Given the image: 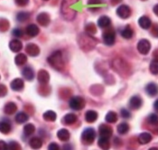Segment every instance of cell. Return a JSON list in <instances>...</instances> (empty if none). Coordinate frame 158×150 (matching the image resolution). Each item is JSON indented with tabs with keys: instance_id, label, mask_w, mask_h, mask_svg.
I'll return each instance as SVG.
<instances>
[{
	"instance_id": "23",
	"label": "cell",
	"mask_w": 158,
	"mask_h": 150,
	"mask_svg": "<svg viewBox=\"0 0 158 150\" xmlns=\"http://www.w3.org/2000/svg\"><path fill=\"white\" fill-rule=\"evenodd\" d=\"M16 110H17V107H16V105L14 102H8V103H6V106H5V108H4L5 113H6L8 115L14 114V113L16 111Z\"/></svg>"
},
{
	"instance_id": "18",
	"label": "cell",
	"mask_w": 158,
	"mask_h": 150,
	"mask_svg": "<svg viewBox=\"0 0 158 150\" xmlns=\"http://www.w3.org/2000/svg\"><path fill=\"white\" fill-rule=\"evenodd\" d=\"M29 145H30V147H31L33 149H39V148H41L42 146H43V141H42L41 138L35 137V138L30 139Z\"/></svg>"
},
{
	"instance_id": "7",
	"label": "cell",
	"mask_w": 158,
	"mask_h": 150,
	"mask_svg": "<svg viewBox=\"0 0 158 150\" xmlns=\"http://www.w3.org/2000/svg\"><path fill=\"white\" fill-rule=\"evenodd\" d=\"M98 131H99L100 137H104V138H109L112 136V133H113V130H112V128L110 127V126H107L105 125V124H102V125L99 126Z\"/></svg>"
},
{
	"instance_id": "25",
	"label": "cell",
	"mask_w": 158,
	"mask_h": 150,
	"mask_svg": "<svg viewBox=\"0 0 158 150\" xmlns=\"http://www.w3.org/2000/svg\"><path fill=\"white\" fill-rule=\"evenodd\" d=\"M43 117H44V120L49 121V122H53V121H55V120H56V118H57L56 113L54 112V111H52V110H48V111L44 112Z\"/></svg>"
},
{
	"instance_id": "21",
	"label": "cell",
	"mask_w": 158,
	"mask_h": 150,
	"mask_svg": "<svg viewBox=\"0 0 158 150\" xmlns=\"http://www.w3.org/2000/svg\"><path fill=\"white\" fill-rule=\"evenodd\" d=\"M110 23H111V20H110V17H108L107 15H102L98 20V25L101 28H106V27L110 26Z\"/></svg>"
},
{
	"instance_id": "48",
	"label": "cell",
	"mask_w": 158,
	"mask_h": 150,
	"mask_svg": "<svg viewBox=\"0 0 158 150\" xmlns=\"http://www.w3.org/2000/svg\"><path fill=\"white\" fill-rule=\"evenodd\" d=\"M154 108H155L156 110H158V100H156L155 101V103H154Z\"/></svg>"
},
{
	"instance_id": "43",
	"label": "cell",
	"mask_w": 158,
	"mask_h": 150,
	"mask_svg": "<svg viewBox=\"0 0 158 150\" xmlns=\"http://www.w3.org/2000/svg\"><path fill=\"white\" fill-rule=\"evenodd\" d=\"M48 150H60V147H59L58 144H56V143L53 142V143H51L49 145Z\"/></svg>"
},
{
	"instance_id": "49",
	"label": "cell",
	"mask_w": 158,
	"mask_h": 150,
	"mask_svg": "<svg viewBox=\"0 0 158 150\" xmlns=\"http://www.w3.org/2000/svg\"><path fill=\"white\" fill-rule=\"evenodd\" d=\"M119 2H121V0H112V4L113 5H116V4H118Z\"/></svg>"
},
{
	"instance_id": "24",
	"label": "cell",
	"mask_w": 158,
	"mask_h": 150,
	"mask_svg": "<svg viewBox=\"0 0 158 150\" xmlns=\"http://www.w3.org/2000/svg\"><path fill=\"white\" fill-rule=\"evenodd\" d=\"M11 131V125L8 121H0V132L3 134H8Z\"/></svg>"
},
{
	"instance_id": "5",
	"label": "cell",
	"mask_w": 158,
	"mask_h": 150,
	"mask_svg": "<svg viewBox=\"0 0 158 150\" xmlns=\"http://www.w3.org/2000/svg\"><path fill=\"white\" fill-rule=\"evenodd\" d=\"M117 15L123 19H127L131 15V9L128 6L121 5L118 7L117 9Z\"/></svg>"
},
{
	"instance_id": "16",
	"label": "cell",
	"mask_w": 158,
	"mask_h": 150,
	"mask_svg": "<svg viewBox=\"0 0 158 150\" xmlns=\"http://www.w3.org/2000/svg\"><path fill=\"white\" fill-rule=\"evenodd\" d=\"M98 145L100 148H102L103 150H109L110 148V138L100 137L98 141Z\"/></svg>"
},
{
	"instance_id": "41",
	"label": "cell",
	"mask_w": 158,
	"mask_h": 150,
	"mask_svg": "<svg viewBox=\"0 0 158 150\" xmlns=\"http://www.w3.org/2000/svg\"><path fill=\"white\" fill-rule=\"evenodd\" d=\"M8 148L10 150H20V147H19V145L16 142H11L9 144V148Z\"/></svg>"
},
{
	"instance_id": "19",
	"label": "cell",
	"mask_w": 158,
	"mask_h": 150,
	"mask_svg": "<svg viewBox=\"0 0 158 150\" xmlns=\"http://www.w3.org/2000/svg\"><path fill=\"white\" fill-rule=\"evenodd\" d=\"M138 24L143 29H148L151 26V25H152V22H151L149 17H147V16H141L138 19Z\"/></svg>"
},
{
	"instance_id": "17",
	"label": "cell",
	"mask_w": 158,
	"mask_h": 150,
	"mask_svg": "<svg viewBox=\"0 0 158 150\" xmlns=\"http://www.w3.org/2000/svg\"><path fill=\"white\" fill-rule=\"evenodd\" d=\"M152 140V136L150 133H147V132H144V133H141L138 137V142L141 144V145H146L148 144L150 141Z\"/></svg>"
},
{
	"instance_id": "50",
	"label": "cell",
	"mask_w": 158,
	"mask_h": 150,
	"mask_svg": "<svg viewBox=\"0 0 158 150\" xmlns=\"http://www.w3.org/2000/svg\"><path fill=\"white\" fill-rule=\"evenodd\" d=\"M149 150H158L157 148H151Z\"/></svg>"
},
{
	"instance_id": "42",
	"label": "cell",
	"mask_w": 158,
	"mask_h": 150,
	"mask_svg": "<svg viewBox=\"0 0 158 150\" xmlns=\"http://www.w3.org/2000/svg\"><path fill=\"white\" fill-rule=\"evenodd\" d=\"M7 93V89L5 85L0 84V97H4Z\"/></svg>"
},
{
	"instance_id": "39",
	"label": "cell",
	"mask_w": 158,
	"mask_h": 150,
	"mask_svg": "<svg viewBox=\"0 0 158 150\" xmlns=\"http://www.w3.org/2000/svg\"><path fill=\"white\" fill-rule=\"evenodd\" d=\"M121 116L124 119H129V118L131 117V113L129 112L127 110H126V109H122Z\"/></svg>"
},
{
	"instance_id": "29",
	"label": "cell",
	"mask_w": 158,
	"mask_h": 150,
	"mask_svg": "<svg viewBox=\"0 0 158 150\" xmlns=\"http://www.w3.org/2000/svg\"><path fill=\"white\" fill-rule=\"evenodd\" d=\"M77 121V116L73 113H69L64 117V122L68 125H72Z\"/></svg>"
},
{
	"instance_id": "45",
	"label": "cell",
	"mask_w": 158,
	"mask_h": 150,
	"mask_svg": "<svg viewBox=\"0 0 158 150\" xmlns=\"http://www.w3.org/2000/svg\"><path fill=\"white\" fill-rule=\"evenodd\" d=\"M0 150H8V147L6 142L0 141Z\"/></svg>"
},
{
	"instance_id": "26",
	"label": "cell",
	"mask_w": 158,
	"mask_h": 150,
	"mask_svg": "<svg viewBox=\"0 0 158 150\" xmlns=\"http://www.w3.org/2000/svg\"><path fill=\"white\" fill-rule=\"evenodd\" d=\"M23 75L27 81H32L35 77V73L30 67H25L23 70Z\"/></svg>"
},
{
	"instance_id": "11",
	"label": "cell",
	"mask_w": 158,
	"mask_h": 150,
	"mask_svg": "<svg viewBox=\"0 0 158 150\" xmlns=\"http://www.w3.org/2000/svg\"><path fill=\"white\" fill-rule=\"evenodd\" d=\"M37 22L43 26H47L50 24V16L47 13H41L36 18Z\"/></svg>"
},
{
	"instance_id": "8",
	"label": "cell",
	"mask_w": 158,
	"mask_h": 150,
	"mask_svg": "<svg viewBox=\"0 0 158 150\" xmlns=\"http://www.w3.org/2000/svg\"><path fill=\"white\" fill-rule=\"evenodd\" d=\"M143 100L139 96H133L129 100V106L132 110H138L142 106Z\"/></svg>"
},
{
	"instance_id": "1",
	"label": "cell",
	"mask_w": 158,
	"mask_h": 150,
	"mask_svg": "<svg viewBox=\"0 0 158 150\" xmlns=\"http://www.w3.org/2000/svg\"><path fill=\"white\" fill-rule=\"evenodd\" d=\"M48 63L51 66H52L56 70H62L64 67V63L62 61V54L61 51H56L48 58Z\"/></svg>"
},
{
	"instance_id": "4",
	"label": "cell",
	"mask_w": 158,
	"mask_h": 150,
	"mask_svg": "<svg viewBox=\"0 0 158 150\" xmlns=\"http://www.w3.org/2000/svg\"><path fill=\"white\" fill-rule=\"evenodd\" d=\"M151 49V44L148 40L146 39H142L138 42L137 44V50L141 53L146 55L149 52V51Z\"/></svg>"
},
{
	"instance_id": "10",
	"label": "cell",
	"mask_w": 158,
	"mask_h": 150,
	"mask_svg": "<svg viewBox=\"0 0 158 150\" xmlns=\"http://www.w3.org/2000/svg\"><path fill=\"white\" fill-rule=\"evenodd\" d=\"M25 52L30 56H37L40 52V49L35 44H28L25 47Z\"/></svg>"
},
{
	"instance_id": "14",
	"label": "cell",
	"mask_w": 158,
	"mask_h": 150,
	"mask_svg": "<svg viewBox=\"0 0 158 150\" xmlns=\"http://www.w3.org/2000/svg\"><path fill=\"white\" fill-rule=\"evenodd\" d=\"M38 81L42 84H46L49 82V80H50V76H49V73L44 71V70H41L39 71L38 73Z\"/></svg>"
},
{
	"instance_id": "30",
	"label": "cell",
	"mask_w": 158,
	"mask_h": 150,
	"mask_svg": "<svg viewBox=\"0 0 158 150\" xmlns=\"http://www.w3.org/2000/svg\"><path fill=\"white\" fill-rule=\"evenodd\" d=\"M105 119H106V121L109 122V123H115L118 120V115H117V113L114 112V111H110L106 115Z\"/></svg>"
},
{
	"instance_id": "32",
	"label": "cell",
	"mask_w": 158,
	"mask_h": 150,
	"mask_svg": "<svg viewBox=\"0 0 158 150\" xmlns=\"http://www.w3.org/2000/svg\"><path fill=\"white\" fill-rule=\"evenodd\" d=\"M26 61H27V57L24 53H19L15 58V62L17 65H23L26 63Z\"/></svg>"
},
{
	"instance_id": "15",
	"label": "cell",
	"mask_w": 158,
	"mask_h": 150,
	"mask_svg": "<svg viewBox=\"0 0 158 150\" xmlns=\"http://www.w3.org/2000/svg\"><path fill=\"white\" fill-rule=\"evenodd\" d=\"M39 32H40L39 27L35 24H31V25H29L26 27V34L31 37L36 36L37 35L39 34Z\"/></svg>"
},
{
	"instance_id": "13",
	"label": "cell",
	"mask_w": 158,
	"mask_h": 150,
	"mask_svg": "<svg viewBox=\"0 0 158 150\" xmlns=\"http://www.w3.org/2000/svg\"><path fill=\"white\" fill-rule=\"evenodd\" d=\"M10 86L12 88V90H15V91H20L23 90V88L24 86V81L22 79H19V78H16L10 84Z\"/></svg>"
},
{
	"instance_id": "35",
	"label": "cell",
	"mask_w": 158,
	"mask_h": 150,
	"mask_svg": "<svg viewBox=\"0 0 158 150\" xmlns=\"http://www.w3.org/2000/svg\"><path fill=\"white\" fill-rule=\"evenodd\" d=\"M30 16V14L27 12H20L17 14L16 15V19L19 21V22H24L26 21Z\"/></svg>"
},
{
	"instance_id": "44",
	"label": "cell",
	"mask_w": 158,
	"mask_h": 150,
	"mask_svg": "<svg viewBox=\"0 0 158 150\" xmlns=\"http://www.w3.org/2000/svg\"><path fill=\"white\" fill-rule=\"evenodd\" d=\"M16 5L19 6H24L28 4L29 0H15Z\"/></svg>"
},
{
	"instance_id": "38",
	"label": "cell",
	"mask_w": 158,
	"mask_h": 150,
	"mask_svg": "<svg viewBox=\"0 0 158 150\" xmlns=\"http://www.w3.org/2000/svg\"><path fill=\"white\" fill-rule=\"evenodd\" d=\"M13 35L15 37H21L23 36V31L19 28H15L13 30Z\"/></svg>"
},
{
	"instance_id": "20",
	"label": "cell",
	"mask_w": 158,
	"mask_h": 150,
	"mask_svg": "<svg viewBox=\"0 0 158 150\" xmlns=\"http://www.w3.org/2000/svg\"><path fill=\"white\" fill-rule=\"evenodd\" d=\"M85 119L86 121L89 123H93L97 120L98 119V113L94 110H88L85 113Z\"/></svg>"
},
{
	"instance_id": "28",
	"label": "cell",
	"mask_w": 158,
	"mask_h": 150,
	"mask_svg": "<svg viewBox=\"0 0 158 150\" xmlns=\"http://www.w3.org/2000/svg\"><path fill=\"white\" fill-rule=\"evenodd\" d=\"M28 120V115L24 112H19L15 116V121L18 124H23Z\"/></svg>"
},
{
	"instance_id": "12",
	"label": "cell",
	"mask_w": 158,
	"mask_h": 150,
	"mask_svg": "<svg viewBox=\"0 0 158 150\" xmlns=\"http://www.w3.org/2000/svg\"><path fill=\"white\" fill-rule=\"evenodd\" d=\"M9 48L14 52H18L22 50L23 44H22L21 41H19L17 39H14L9 43Z\"/></svg>"
},
{
	"instance_id": "40",
	"label": "cell",
	"mask_w": 158,
	"mask_h": 150,
	"mask_svg": "<svg viewBox=\"0 0 158 150\" xmlns=\"http://www.w3.org/2000/svg\"><path fill=\"white\" fill-rule=\"evenodd\" d=\"M86 30H87L88 33H93V34L96 33V27L93 25V24H89V25H87Z\"/></svg>"
},
{
	"instance_id": "22",
	"label": "cell",
	"mask_w": 158,
	"mask_h": 150,
	"mask_svg": "<svg viewBox=\"0 0 158 150\" xmlns=\"http://www.w3.org/2000/svg\"><path fill=\"white\" fill-rule=\"evenodd\" d=\"M57 137L61 141H68L70 139V132L65 128H61L57 132Z\"/></svg>"
},
{
	"instance_id": "3",
	"label": "cell",
	"mask_w": 158,
	"mask_h": 150,
	"mask_svg": "<svg viewBox=\"0 0 158 150\" xmlns=\"http://www.w3.org/2000/svg\"><path fill=\"white\" fill-rule=\"evenodd\" d=\"M69 106H70V108L72 110H81V109L84 108L85 101H84V100L81 97L75 96V97H73L70 100V101H69Z\"/></svg>"
},
{
	"instance_id": "53",
	"label": "cell",
	"mask_w": 158,
	"mask_h": 150,
	"mask_svg": "<svg viewBox=\"0 0 158 150\" xmlns=\"http://www.w3.org/2000/svg\"><path fill=\"white\" fill-rule=\"evenodd\" d=\"M157 35H158V31H157Z\"/></svg>"
},
{
	"instance_id": "33",
	"label": "cell",
	"mask_w": 158,
	"mask_h": 150,
	"mask_svg": "<svg viewBox=\"0 0 158 150\" xmlns=\"http://www.w3.org/2000/svg\"><path fill=\"white\" fill-rule=\"evenodd\" d=\"M35 131V126L31 123L29 124H26V125L24 127V132L25 134V136H30L32 134H34V132Z\"/></svg>"
},
{
	"instance_id": "51",
	"label": "cell",
	"mask_w": 158,
	"mask_h": 150,
	"mask_svg": "<svg viewBox=\"0 0 158 150\" xmlns=\"http://www.w3.org/2000/svg\"><path fill=\"white\" fill-rule=\"evenodd\" d=\"M142 1H146V0H142Z\"/></svg>"
},
{
	"instance_id": "27",
	"label": "cell",
	"mask_w": 158,
	"mask_h": 150,
	"mask_svg": "<svg viewBox=\"0 0 158 150\" xmlns=\"http://www.w3.org/2000/svg\"><path fill=\"white\" fill-rule=\"evenodd\" d=\"M133 34H134L133 29H132L130 26L125 27V28L121 31L122 37H124L125 39H130V38L133 36Z\"/></svg>"
},
{
	"instance_id": "6",
	"label": "cell",
	"mask_w": 158,
	"mask_h": 150,
	"mask_svg": "<svg viewBox=\"0 0 158 150\" xmlns=\"http://www.w3.org/2000/svg\"><path fill=\"white\" fill-rule=\"evenodd\" d=\"M115 32L110 29V30H107L106 32H104L103 34V41L107 45H113L115 44Z\"/></svg>"
},
{
	"instance_id": "36",
	"label": "cell",
	"mask_w": 158,
	"mask_h": 150,
	"mask_svg": "<svg viewBox=\"0 0 158 150\" xmlns=\"http://www.w3.org/2000/svg\"><path fill=\"white\" fill-rule=\"evenodd\" d=\"M148 121L152 125H158V117L156 114H151L148 117Z\"/></svg>"
},
{
	"instance_id": "52",
	"label": "cell",
	"mask_w": 158,
	"mask_h": 150,
	"mask_svg": "<svg viewBox=\"0 0 158 150\" xmlns=\"http://www.w3.org/2000/svg\"><path fill=\"white\" fill-rule=\"evenodd\" d=\"M44 1H47V0H44Z\"/></svg>"
},
{
	"instance_id": "37",
	"label": "cell",
	"mask_w": 158,
	"mask_h": 150,
	"mask_svg": "<svg viewBox=\"0 0 158 150\" xmlns=\"http://www.w3.org/2000/svg\"><path fill=\"white\" fill-rule=\"evenodd\" d=\"M9 27V23L6 19H1L0 20V31H6Z\"/></svg>"
},
{
	"instance_id": "2",
	"label": "cell",
	"mask_w": 158,
	"mask_h": 150,
	"mask_svg": "<svg viewBox=\"0 0 158 150\" xmlns=\"http://www.w3.org/2000/svg\"><path fill=\"white\" fill-rule=\"evenodd\" d=\"M96 138V131L92 127H88L83 130L81 134V140L86 145H90L93 143Z\"/></svg>"
},
{
	"instance_id": "34",
	"label": "cell",
	"mask_w": 158,
	"mask_h": 150,
	"mask_svg": "<svg viewBox=\"0 0 158 150\" xmlns=\"http://www.w3.org/2000/svg\"><path fill=\"white\" fill-rule=\"evenodd\" d=\"M150 72L153 73V74H158V60L157 59H155L153 60L151 63H150Z\"/></svg>"
},
{
	"instance_id": "31",
	"label": "cell",
	"mask_w": 158,
	"mask_h": 150,
	"mask_svg": "<svg viewBox=\"0 0 158 150\" xmlns=\"http://www.w3.org/2000/svg\"><path fill=\"white\" fill-rule=\"evenodd\" d=\"M129 130V126L126 122H122L118 126V132L121 135H125L128 132Z\"/></svg>"
},
{
	"instance_id": "47",
	"label": "cell",
	"mask_w": 158,
	"mask_h": 150,
	"mask_svg": "<svg viewBox=\"0 0 158 150\" xmlns=\"http://www.w3.org/2000/svg\"><path fill=\"white\" fill-rule=\"evenodd\" d=\"M154 13H155V14H156V15L158 16V4L154 6Z\"/></svg>"
},
{
	"instance_id": "9",
	"label": "cell",
	"mask_w": 158,
	"mask_h": 150,
	"mask_svg": "<svg viewBox=\"0 0 158 150\" xmlns=\"http://www.w3.org/2000/svg\"><path fill=\"white\" fill-rule=\"evenodd\" d=\"M146 91L151 97L156 96L158 94V85L154 82H150L146 86Z\"/></svg>"
},
{
	"instance_id": "46",
	"label": "cell",
	"mask_w": 158,
	"mask_h": 150,
	"mask_svg": "<svg viewBox=\"0 0 158 150\" xmlns=\"http://www.w3.org/2000/svg\"><path fill=\"white\" fill-rule=\"evenodd\" d=\"M63 150H72V146L71 145H65L63 147Z\"/></svg>"
}]
</instances>
